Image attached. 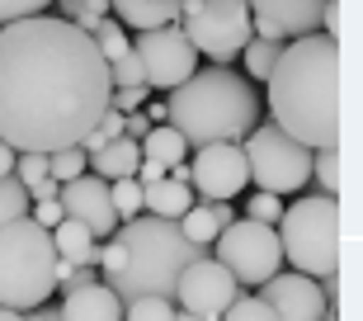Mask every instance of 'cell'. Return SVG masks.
<instances>
[{"label":"cell","mask_w":363,"mask_h":321,"mask_svg":"<svg viewBox=\"0 0 363 321\" xmlns=\"http://www.w3.org/2000/svg\"><path fill=\"white\" fill-rule=\"evenodd\" d=\"M279 48H283L279 38H259V33H250V38H245L241 57H245V71H250V80H269L274 62H279Z\"/></svg>","instance_id":"cell-22"},{"label":"cell","mask_w":363,"mask_h":321,"mask_svg":"<svg viewBox=\"0 0 363 321\" xmlns=\"http://www.w3.org/2000/svg\"><path fill=\"white\" fill-rule=\"evenodd\" d=\"M113 236L123 241V269L108 279V288L133 303V298H170L175 303V288H179V274L184 265H194L199 255H208V246H194V241L179 232V222L170 217H128L118 222Z\"/></svg>","instance_id":"cell-4"},{"label":"cell","mask_w":363,"mask_h":321,"mask_svg":"<svg viewBox=\"0 0 363 321\" xmlns=\"http://www.w3.org/2000/svg\"><path fill=\"white\" fill-rule=\"evenodd\" d=\"M104 19H108V0H81V10H76V19H71V24L85 28V33H94Z\"/></svg>","instance_id":"cell-34"},{"label":"cell","mask_w":363,"mask_h":321,"mask_svg":"<svg viewBox=\"0 0 363 321\" xmlns=\"http://www.w3.org/2000/svg\"><path fill=\"white\" fill-rule=\"evenodd\" d=\"M48 5H52V0H0V24L24 19V14H43Z\"/></svg>","instance_id":"cell-35"},{"label":"cell","mask_w":363,"mask_h":321,"mask_svg":"<svg viewBox=\"0 0 363 321\" xmlns=\"http://www.w3.org/2000/svg\"><path fill=\"white\" fill-rule=\"evenodd\" d=\"M147 85H113L108 90V109H118V114H133V109H142L147 104Z\"/></svg>","instance_id":"cell-33"},{"label":"cell","mask_w":363,"mask_h":321,"mask_svg":"<svg viewBox=\"0 0 363 321\" xmlns=\"http://www.w3.org/2000/svg\"><path fill=\"white\" fill-rule=\"evenodd\" d=\"M52 265H57V246L43 222H33L28 213L0 222V308L28 312L48 303L57 288Z\"/></svg>","instance_id":"cell-6"},{"label":"cell","mask_w":363,"mask_h":321,"mask_svg":"<svg viewBox=\"0 0 363 321\" xmlns=\"http://www.w3.org/2000/svg\"><path fill=\"white\" fill-rule=\"evenodd\" d=\"M28 217H33V222H43V227L52 232L57 222L67 217V208H62V199H38V203H33V208H28Z\"/></svg>","instance_id":"cell-36"},{"label":"cell","mask_w":363,"mask_h":321,"mask_svg":"<svg viewBox=\"0 0 363 321\" xmlns=\"http://www.w3.org/2000/svg\"><path fill=\"white\" fill-rule=\"evenodd\" d=\"M283 246V260H293L297 274H311L321 283L325 303L335 312V269H340V208L335 194H307L288 203L274 222Z\"/></svg>","instance_id":"cell-5"},{"label":"cell","mask_w":363,"mask_h":321,"mask_svg":"<svg viewBox=\"0 0 363 321\" xmlns=\"http://www.w3.org/2000/svg\"><path fill=\"white\" fill-rule=\"evenodd\" d=\"M62 194V180H52V175H43L38 185H28V199L38 203V199H57Z\"/></svg>","instance_id":"cell-38"},{"label":"cell","mask_w":363,"mask_h":321,"mask_svg":"<svg viewBox=\"0 0 363 321\" xmlns=\"http://www.w3.org/2000/svg\"><path fill=\"white\" fill-rule=\"evenodd\" d=\"M142 109H147L151 123H165V99H151V104H142Z\"/></svg>","instance_id":"cell-41"},{"label":"cell","mask_w":363,"mask_h":321,"mask_svg":"<svg viewBox=\"0 0 363 321\" xmlns=\"http://www.w3.org/2000/svg\"><path fill=\"white\" fill-rule=\"evenodd\" d=\"M189 185L199 189L203 199H236V194L250 185L241 142H208V147H194Z\"/></svg>","instance_id":"cell-11"},{"label":"cell","mask_w":363,"mask_h":321,"mask_svg":"<svg viewBox=\"0 0 363 321\" xmlns=\"http://www.w3.org/2000/svg\"><path fill=\"white\" fill-rule=\"evenodd\" d=\"M90 38H94V48L104 53V62H113V57H123L128 48H133V38H128V28H123L118 19H104V24L94 28Z\"/></svg>","instance_id":"cell-26"},{"label":"cell","mask_w":363,"mask_h":321,"mask_svg":"<svg viewBox=\"0 0 363 321\" xmlns=\"http://www.w3.org/2000/svg\"><path fill=\"white\" fill-rule=\"evenodd\" d=\"M123 321H175V303L170 298H133V303H123Z\"/></svg>","instance_id":"cell-24"},{"label":"cell","mask_w":363,"mask_h":321,"mask_svg":"<svg viewBox=\"0 0 363 321\" xmlns=\"http://www.w3.org/2000/svg\"><path fill=\"white\" fill-rule=\"evenodd\" d=\"M335 80H340V38H330L321 28L288 38L279 48L269 80H264L274 128H283L311 151L335 147V128H340Z\"/></svg>","instance_id":"cell-2"},{"label":"cell","mask_w":363,"mask_h":321,"mask_svg":"<svg viewBox=\"0 0 363 321\" xmlns=\"http://www.w3.org/2000/svg\"><path fill=\"white\" fill-rule=\"evenodd\" d=\"M28 208H33V199L19 185V175H0V222H10V217L28 213Z\"/></svg>","instance_id":"cell-25"},{"label":"cell","mask_w":363,"mask_h":321,"mask_svg":"<svg viewBox=\"0 0 363 321\" xmlns=\"http://www.w3.org/2000/svg\"><path fill=\"white\" fill-rule=\"evenodd\" d=\"M259 303L274 312V321H321V317H335L330 312V303H325L321 283L311 279V274H297V269H288V274H269V279L255 288Z\"/></svg>","instance_id":"cell-13"},{"label":"cell","mask_w":363,"mask_h":321,"mask_svg":"<svg viewBox=\"0 0 363 321\" xmlns=\"http://www.w3.org/2000/svg\"><path fill=\"white\" fill-rule=\"evenodd\" d=\"M57 317L62 321H123V298L104 279L67 283V298H62Z\"/></svg>","instance_id":"cell-16"},{"label":"cell","mask_w":363,"mask_h":321,"mask_svg":"<svg viewBox=\"0 0 363 321\" xmlns=\"http://www.w3.org/2000/svg\"><path fill=\"white\" fill-rule=\"evenodd\" d=\"M279 213H283V194H269V189H255V199L245 203V217H255L264 227H274Z\"/></svg>","instance_id":"cell-31"},{"label":"cell","mask_w":363,"mask_h":321,"mask_svg":"<svg viewBox=\"0 0 363 321\" xmlns=\"http://www.w3.org/2000/svg\"><path fill=\"white\" fill-rule=\"evenodd\" d=\"M241 151L250 180L269 194H297L311 180V147H302L297 137H288L274 123H255L241 137Z\"/></svg>","instance_id":"cell-8"},{"label":"cell","mask_w":363,"mask_h":321,"mask_svg":"<svg viewBox=\"0 0 363 321\" xmlns=\"http://www.w3.org/2000/svg\"><path fill=\"white\" fill-rule=\"evenodd\" d=\"M208 251H217L213 260H217V265H227L231 279L241 283V288H259L269 274L283 269L279 232L264 227V222H255V217H231L227 227L213 236Z\"/></svg>","instance_id":"cell-9"},{"label":"cell","mask_w":363,"mask_h":321,"mask_svg":"<svg viewBox=\"0 0 363 321\" xmlns=\"http://www.w3.org/2000/svg\"><path fill=\"white\" fill-rule=\"evenodd\" d=\"M57 199H62L67 217H76V222H85L94 232V241H108L118 232V213H113V199H108V180H99V175L85 170L76 180H67Z\"/></svg>","instance_id":"cell-15"},{"label":"cell","mask_w":363,"mask_h":321,"mask_svg":"<svg viewBox=\"0 0 363 321\" xmlns=\"http://www.w3.org/2000/svg\"><path fill=\"white\" fill-rule=\"evenodd\" d=\"M325 0H250V33L259 38H302L321 28Z\"/></svg>","instance_id":"cell-14"},{"label":"cell","mask_w":363,"mask_h":321,"mask_svg":"<svg viewBox=\"0 0 363 321\" xmlns=\"http://www.w3.org/2000/svg\"><path fill=\"white\" fill-rule=\"evenodd\" d=\"M137 165H142V142L128 133H118L113 142H104L99 151H90L85 156V170L99 175V180H123V175H137Z\"/></svg>","instance_id":"cell-17"},{"label":"cell","mask_w":363,"mask_h":321,"mask_svg":"<svg viewBox=\"0 0 363 321\" xmlns=\"http://www.w3.org/2000/svg\"><path fill=\"white\" fill-rule=\"evenodd\" d=\"M123 133H128V137H137V142H142V137L151 133V119H147V114H142V109H133V114H123Z\"/></svg>","instance_id":"cell-37"},{"label":"cell","mask_w":363,"mask_h":321,"mask_svg":"<svg viewBox=\"0 0 363 321\" xmlns=\"http://www.w3.org/2000/svg\"><path fill=\"white\" fill-rule=\"evenodd\" d=\"M14 175H19V185H38L43 175H48V151H19L14 156Z\"/></svg>","instance_id":"cell-32"},{"label":"cell","mask_w":363,"mask_h":321,"mask_svg":"<svg viewBox=\"0 0 363 321\" xmlns=\"http://www.w3.org/2000/svg\"><path fill=\"white\" fill-rule=\"evenodd\" d=\"M108 14L118 19L123 28H161L179 19V0H108Z\"/></svg>","instance_id":"cell-18"},{"label":"cell","mask_w":363,"mask_h":321,"mask_svg":"<svg viewBox=\"0 0 363 321\" xmlns=\"http://www.w3.org/2000/svg\"><path fill=\"white\" fill-rule=\"evenodd\" d=\"M189 203H194V189H189V180L161 175V180L142 185V208H147L151 217H170V222H175V217L184 213Z\"/></svg>","instance_id":"cell-19"},{"label":"cell","mask_w":363,"mask_h":321,"mask_svg":"<svg viewBox=\"0 0 363 321\" xmlns=\"http://www.w3.org/2000/svg\"><path fill=\"white\" fill-rule=\"evenodd\" d=\"M24 317H28V321H62V317H57V308H48V303H38V308H28Z\"/></svg>","instance_id":"cell-39"},{"label":"cell","mask_w":363,"mask_h":321,"mask_svg":"<svg viewBox=\"0 0 363 321\" xmlns=\"http://www.w3.org/2000/svg\"><path fill=\"white\" fill-rule=\"evenodd\" d=\"M179 19H184V38L194 53L227 67L231 57H241L250 38V0H179Z\"/></svg>","instance_id":"cell-7"},{"label":"cell","mask_w":363,"mask_h":321,"mask_svg":"<svg viewBox=\"0 0 363 321\" xmlns=\"http://www.w3.org/2000/svg\"><path fill=\"white\" fill-rule=\"evenodd\" d=\"M217 321H274V312L259 303V293H245V288H241V293L231 298V308L222 312Z\"/></svg>","instance_id":"cell-27"},{"label":"cell","mask_w":363,"mask_h":321,"mask_svg":"<svg viewBox=\"0 0 363 321\" xmlns=\"http://www.w3.org/2000/svg\"><path fill=\"white\" fill-rule=\"evenodd\" d=\"M48 175L52 180H76V175H85V151L81 147H62V151H48Z\"/></svg>","instance_id":"cell-28"},{"label":"cell","mask_w":363,"mask_h":321,"mask_svg":"<svg viewBox=\"0 0 363 321\" xmlns=\"http://www.w3.org/2000/svg\"><path fill=\"white\" fill-rule=\"evenodd\" d=\"M108 80H113V85H147V76H142V57H137L133 48H128L123 57H113V62H108Z\"/></svg>","instance_id":"cell-30"},{"label":"cell","mask_w":363,"mask_h":321,"mask_svg":"<svg viewBox=\"0 0 363 321\" xmlns=\"http://www.w3.org/2000/svg\"><path fill=\"white\" fill-rule=\"evenodd\" d=\"M108 199H113V213H118V222L137 217V213H142V180H137V175L108 180Z\"/></svg>","instance_id":"cell-23"},{"label":"cell","mask_w":363,"mask_h":321,"mask_svg":"<svg viewBox=\"0 0 363 321\" xmlns=\"http://www.w3.org/2000/svg\"><path fill=\"white\" fill-rule=\"evenodd\" d=\"M311 175L321 180V194H335L340 189V156H335V147H316L311 151Z\"/></svg>","instance_id":"cell-29"},{"label":"cell","mask_w":363,"mask_h":321,"mask_svg":"<svg viewBox=\"0 0 363 321\" xmlns=\"http://www.w3.org/2000/svg\"><path fill=\"white\" fill-rule=\"evenodd\" d=\"M14 156H19V151H14L10 142H0V175H14Z\"/></svg>","instance_id":"cell-40"},{"label":"cell","mask_w":363,"mask_h":321,"mask_svg":"<svg viewBox=\"0 0 363 321\" xmlns=\"http://www.w3.org/2000/svg\"><path fill=\"white\" fill-rule=\"evenodd\" d=\"M0 321H28L24 312H14V308H0Z\"/></svg>","instance_id":"cell-43"},{"label":"cell","mask_w":363,"mask_h":321,"mask_svg":"<svg viewBox=\"0 0 363 321\" xmlns=\"http://www.w3.org/2000/svg\"><path fill=\"white\" fill-rule=\"evenodd\" d=\"M133 53L142 57V76L147 90H175L179 80H189L199 71V53L184 38L179 24H161V28H142L133 43Z\"/></svg>","instance_id":"cell-10"},{"label":"cell","mask_w":363,"mask_h":321,"mask_svg":"<svg viewBox=\"0 0 363 321\" xmlns=\"http://www.w3.org/2000/svg\"><path fill=\"white\" fill-rule=\"evenodd\" d=\"M108 62L85 28L62 14L0 24V142L14 151H62L108 109Z\"/></svg>","instance_id":"cell-1"},{"label":"cell","mask_w":363,"mask_h":321,"mask_svg":"<svg viewBox=\"0 0 363 321\" xmlns=\"http://www.w3.org/2000/svg\"><path fill=\"white\" fill-rule=\"evenodd\" d=\"M52 5H57L62 19H76V10H81V0H52Z\"/></svg>","instance_id":"cell-42"},{"label":"cell","mask_w":363,"mask_h":321,"mask_svg":"<svg viewBox=\"0 0 363 321\" xmlns=\"http://www.w3.org/2000/svg\"><path fill=\"white\" fill-rule=\"evenodd\" d=\"M142 156L156 160V165H165V175H170L179 160L189 156V142L170 128V123H151V133L142 137Z\"/></svg>","instance_id":"cell-21"},{"label":"cell","mask_w":363,"mask_h":321,"mask_svg":"<svg viewBox=\"0 0 363 321\" xmlns=\"http://www.w3.org/2000/svg\"><path fill=\"white\" fill-rule=\"evenodd\" d=\"M175 321H213V317H199V312H184V308H179V312H175Z\"/></svg>","instance_id":"cell-44"},{"label":"cell","mask_w":363,"mask_h":321,"mask_svg":"<svg viewBox=\"0 0 363 321\" xmlns=\"http://www.w3.org/2000/svg\"><path fill=\"white\" fill-rule=\"evenodd\" d=\"M241 293V283L231 279L227 265H217L213 255H199L194 265H184L179 274V288H175V303L184 312H199V317H222L231 308V298Z\"/></svg>","instance_id":"cell-12"},{"label":"cell","mask_w":363,"mask_h":321,"mask_svg":"<svg viewBox=\"0 0 363 321\" xmlns=\"http://www.w3.org/2000/svg\"><path fill=\"white\" fill-rule=\"evenodd\" d=\"M321 321H335V317H321Z\"/></svg>","instance_id":"cell-45"},{"label":"cell","mask_w":363,"mask_h":321,"mask_svg":"<svg viewBox=\"0 0 363 321\" xmlns=\"http://www.w3.org/2000/svg\"><path fill=\"white\" fill-rule=\"evenodd\" d=\"M165 123L184 137L189 147L208 142H241L259 123V94L250 76H236L231 67H203L175 90H165Z\"/></svg>","instance_id":"cell-3"},{"label":"cell","mask_w":363,"mask_h":321,"mask_svg":"<svg viewBox=\"0 0 363 321\" xmlns=\"http://www.w3.org/2000/svg\"><path fill=\"white\" fill-rule=\"evenodd\" d=\"M52 246L62 260H71V265H94L99 269V246H94V232L85 227V222H76V217H62L52 227Z\"/></svg>","instance_id":"cell-20"}]
</instances>
